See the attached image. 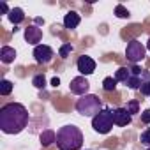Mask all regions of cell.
<instances>
[{"mask_svg":"<svg viewBox=\"0 0 150 150\" xmlns=\"http://www.w3.org/2000/svg\"><path fill=\"white\" fill-rule=\"evenodd\" d=\"M80 21H81V18H80V14H78L76 11H69V13L64 16V27L69 28V30L76 28V27L80 25Z\"/></svg>","mask_w":150,"mask_h":150,"instance_id":"12","label":"cell"},{"mask_svg":"<svg viewBox=\"0 0 150 150\" xmlns=\"http://www.w3.org/2000/svg\"><path fill=\"white\" fill-rule=\"evenodd\" d=\"M146 50L150 51V39H148V42H146Z\"/></svg>","mask_w":150,"mask_h":150,"instance_id":"28","label":"cell"},{"mask_svg":"<svg viewBox=\"0 0 150 150\" xmlns=\"http://www.w3.org/2000/svg\"><path fill=\"white\" fill-rule=\"evenodd\" d=\"M13 92V83L9 80H2L0 81V94L2 96H9Z\"/></svg>","mask_w":150,"mask_h":150,"instance_id":"18","label":"cell"},{"mask_svg":"<svg viewBox=\"0 0 150 150\" xmlns=\"http://www.w3.org/2000/svg\"><path fill=\"white\" fill-rule=\"evenodd\" d=\"M115 14H117V18H129V16H131L129 11H127L122 4H118V6L115 7Z\"/></svg>","mask_w":150,"mask_h":150,"instance_id":"21","label":"cell"},{"mask_svg":"<svg viewBox=\"0 0 150 150\" xmlns=\"http://www.w3.org/2000/svg\"><path fill=\"white\" fill-rule=\"evenodd\" d=\"M34 58L37 64H50L53 58V50L48 44H39L34 48Z\"/></svg>","mask_w":150,"mask_h":150,"instance_id":"7","label":"cell"},{"mask_svg":"<svg viewBox=\"0 0 150 150\" xmlns=\"http://www.w3.org/2000/svg\"><path fill=\"white\" fill-rule=\"evenodd\" d=\"M14 58H16L14 48H11V46H2V50H0V60H2L4 64H13Z\"/></svg>","mask_w":150,"mask_h":150,"instance_id":"13","label":"cell"},{"mask_svg":"<svg viewBox=\"0 0 150 150\" xmlns=\"http://www.w3.org/2000/svg\"><path fill=\"white\" fill-rule=\"evenodd\" d=\"M145 81H150V72L141 71L139 74H131V78L127 80V85L131 90H139Z\"/></svg>","mask_w":150,"mask_h":150,"instance_id":"9","label":"cell"},{"mask_svg":"<svg viewBox=\"0 0 150 150\" xmlns=\"http://www.w3.org/2000/svg\"><path fill=\"white\" fill-rule=\"evenodd\" d=\"M141 122L143 124H150V110H145L141 113Z\"/></svg>","mask_w":150,"mask_h":150,"instance_id":"25","label":"cell"},{"mask_svg":"<svg viewBox=\"0 0 150 150\" xmlns=\"http://www.w3.org/2000/svg\"><path fill=\"white\" fill-rule=\"evenodd\" d=\"M41 39H42V30H41V28H37L35 25L25 28V41H27L28 44L39 46L37 42H41Z\"/></svg>","mask_w":150,"mask_h":150,"instance_id":"11","label":"cell"},{"mask_svg":"<svg viewBox=\"0 0 150 150\" xmlns=\"http://www.w3.org/2000/svg\"><path fill=\"white\" fill-rule=\"evenodd\" d=\"M28 125V111L20 103H7L0 110V129L6 134H20Z\"/></svg>","mask_w":150,"mask_h":150,"instance_id":"1","label":"cell"},{"mask_svg":"<svg viewBox=\"0 0 150 150\" xmlns=\"http://www.w3.org/2000/svg\"><path fill=\"white\" fill-rule=\"evenodd\" d=\"M129 78H131V69H127V67H120V69H117V72H115V80H117V81H124V83H127Z\"/></svg>","mask_w":150,"mask_h":150,"instance_id":"16","label":"cell"},{"mask_svg":"<svg viewBox=\"0 0 150 150\" xmlns=\"http://www.w3.org/2000/svg\"><path fill=\"white\" fill-rule=\"evenodd\" d=\"M69 88L72 94H76V96H87L88 88H90V83L85 76H76V78H72L71 83H69Z\"/></svg>","mask_w":150,"mask_h":150,"instance_id":"6","label":"cell"},{"mask_svg":"<svg viewBox=\"0 0 150 150\" xmlns=\"http://www.w3.org/2000/svg\"><path fill=\"white\" fill-rule=\"evenodd\" d=\"M9 21L11 23H14V25H18V23H21L23 20H25V14H23V9H20V7H14V9H11V13H9Z\"/></svg>","mask_w":150,"mask_h":150,"instance_id":"15","label":"cell"},{"mask_svg":"<svg viewBox=\"0 0 150 150\" xmlns=\"http://www.w3.org/2000/svg\"><path fill=\"white\" fill-rule=\"evenodd\" d=\"M146 150H150V146H148V148H146Z\"/></svg>","mask_w":150,"mask_h":150,"instance_id":"29","label":"cell"},{"mask_svg":"<svg viewBox=\"0 0 150 150\" xmlns=\"http://www.w3.org/2000/svg\"><path fill=\"white\" fill-rule=\"evenodd\" d=\"M117 80L115 78H111V76H108V78H104L103 80V88L106 90V92H113L115 88H117Z\"/></svg>","mask_w":150,"mask_h":150,"instance_id":"17","label":"cell"},{"mask_svg":"<svg viewBox=\"0 0 150 150\" xmlns=\"http://www.w3.org/2000/svg\"><path fill=\"white\" fill-rule=\"evenodd\" d=\"M103 110V103L97 96L94 94H87V96H81L78 101H76V111L83 117H96L99 111Z\"/></svg>","mask_w":150,"mask_h":150,"instance_id":"3","label":"cell"},{"mask_svg":"<svg viewBox=\"0 0 150 150\" xmlns=\"http://www.w3.org/2000/svg\"><path fill=\"white\" fill-rule=\"evenodd\" d=\"M0 9H2V13H6V14L9 16V13H11V11H9V7H7V4H6V2L0 4Z\"/></svg>","mask_w":150,"mask_h":150,"instance_id":"26","label":"cell"},{"mask_svg":"<svg viewBox=\"0 0 150 150\" xmlns=\"http://www.w3.org/2000/svg\"><path fill=\"white\" fill-rule=\"evenodd\" d=\"M71 51H72V44H64V46L58 50V55H60L62 58H65V57H67Z\"/></svg>","mask_w":150,"mask_h":150,"instance_id":"23","label":"cell"},{"mask_svg":"<svg viewBox=\"0 0 150 150\" xmlns=\"http://www.w3.org/2000/svg\"><path fill=\"white\" fill-rule=\"evenodd\" d=\"M51 85H53V87H58V85H60V80H58V78H53V80H51Z\"/></svg>","mask_w":150,"mask_h":150,"instance_id":"27","label":"cell"},{"mask_svg":"<svg viewBox=\"0 0 150 150\" xmlns=\"http://www.w3.org/2000/svg\"><path fill=\"white\" fill-rule=\"evenodd\" d=\"M32 85L35 88H44L46 87V78L42 76V74H35V76L32 78Z\"/></svg>","mask_w":150,"mask_h":150,"instance_id":"19","label":"cell"},{"mask_svg":"<svg viewBox=\"0 0 150 150\" xmlns=\"http://www.w3.org/2000/svg\"><path fill=\"white\" fill-rule=\"evenodd\" d=\"M131 120H132V117L129 115V111L125 108H115L113 110V122H115V125L124 127V125L131 124Z\"/></svg>","mask_w":150,"mask_h":150,"instance_id":"10","label":"cell"},{"mask_svg":"<svg viewBox=\"0 0 150 150\" xmlns=\"http://www.w3.org/2000/svg\"><path fill=\"white\" fill-rule=\"evenodd\" d=\"M39 139H41V145H42V146H50V145L57 143V132L51 131V129H46V131L41 132Z\"/></svg>","mask_w":150,"mask_h":150,"instance_id":"14","label":"cell"},{"mask_svg":"<svg viewBox=\"0 0 150 150\" xmlns=\"http://www.w3.org/2000/svg\"><path fill=\"white\" fill-rule=\"evenodd\" d=\"M125 110L129 111V115L132 117V115H136V113H139V104H138V101H129L127 103V106H125Z\"/></svg>","mask_w":150,"mask_h":150,"instance_id":"20","label":"cell"},{"mask_svg":"<svg viewBox=\"0 0 150 150\" xmlns=\"http://www.w3.org/2000/svg\"><path fill=\"white\" fill-rule=\"evenodd\" d=\"M146 55V46H143L138 39H132L127 42V48H125V58L129 62H132L134 65L138 62H141Z\"/></svg>","mask_w":150,"mask_h":150,"instance_id":"5","label":"cell"},{"mask_svg":"<svg viewBox=\"0 0 150 150\" xmlns=\"http://www.w3.org/2000/svg\"><path fill=\"white\" fill-rule=\"evenodd\" d=\"M139 90H141V94H143V96H150V81H145V83L141 85V88H139Z\"/></svg>","mask_w":150,"mask_h":150,"instance_id":"24","label":"cell"},{"mask_svg":"<svg viewBox=\"0 0 150 150\" xmlns=\"http://www.w3.org/2000/svg\"><path fill=\"white\" fill-rule=\"evenodd\" d=\"M113 125H115V122H113V110H110V108H103L92 118V127L99 134H108L113 129Z\"/></svg>","mask_w":150,"mask_h":150,"instance_id":"4","label":"cell"},{"mask_svg":"<svg viewBox=\"0 0 150 150\" xmlns=\"http://www.w3.org/2000/svg\"><path fill=\"white\" fill-rule=\"evenodd\" d=\"M78 71L81 72V76H88V74H94L96 71V60L92 57H87V55H81L78 58Z\"/></svg>","mask_w":150,"mask_h":150,"instance_id":"8","label":"cell"},{"mask_svg":"<svg viewBox=\"0 0 150 150\" xmlns=\"http://www.w3.org/2000/svg\"><path fill=\"white\" fill-rule=\"evenodd\" d=\"M139 141H141L143 145L150 146V129H145V131L141 132V136H139Z\"/></svg>","mask_w":150,"mask_h":150,"instance_id":"22","label":"cell"},{"mask_svg":"<svg viewBox=\"0 0 150 150\" xmlns=\"http://www.w3.org/2000/svg\"><path fill=\"white\" fill-rule=\"evenodd\" d=\"M83 145V132L76 125H64L57 132L58 150H80Z\"/></svg>","mask_w":150,"mask_h":150,"instance_id":"2","label":"cell"}]
</instances>
